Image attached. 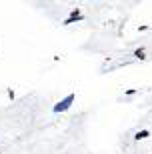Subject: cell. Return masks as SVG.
<instances>
[{
    "label": "cell",
    "instance_id": "cell-2",
    "mask_svg": "<svg viewBox=\"0 0 152 154\" xmlns=\"http://www.w3.org/2000/svg\"><path fill=\"white\" fill-rule=\"evenodd\" d=\"M76 20H82V10H80V8H74V10L70 12V16H68L62 24H64V26H70V24H74Z\"/></svg>",
    "mask_w": 152,
    "mask_h": 154
},
{
    "label": "cell",
    "instance_id": "cell-5",
    "mask_svg": "<svg viewBox=\"0 0 152 154\" xmlns=\"http://www.w3.org/2000/svg\"><path fill=\"white\" fill-rule=\"evenodd\" d=\"M136 92H138V90H136V88H128V90L124 92V94H126V96H134Z\"/></svg>",
    "mask_w": 152,
    "mask_h": 154
},
{
    "label": "cell",
    "instance_id": "cell-3",
    "mask_svg": "<svg viewBox=\"0 0 152 154\" xmlns=\"http://www.w3.org/2000/svg\"><path fill=\"white\" fill-rule=\"evenodd\" d=\"M150 136V130H138L134 134V140H144V138Z\"/></svg>",
    "mask_w": 152,
    "mask_h": 154
},
{
    "label": "cell",
    "instance_id": "cell-4",
    "mask_svg": "<svg viewBox=\"0 0 152 154\" xmlns=\"http://www.w3.org/2000/svg\"><path fill=\"white\" fill-rule=\"evenodd\" d=\"M134 56L140 58V60H144V58H146V56H144V48H136V50H134Z\"/></svg>",
    "mask_w": 152,
    "mask_h": 154
},
{
    "label": "cell",
    "instance_id": "cell-1",
    "mask_svg": "<svg viewBox=\"0 0 152 154\" xmlns=\"http://www.w3.org/2000/svg\"><path fill=\"white\" fill-rule=\"evenodd\" d=\"M74 100H76V92H70V94H66V96L62 98L60 102L54 104V108H52V112L54 114H60V112H66L70 106L74 104Z\"/></svg>",
    "mask_w": 152,
    "mask_h": 154
}]
</instances>
